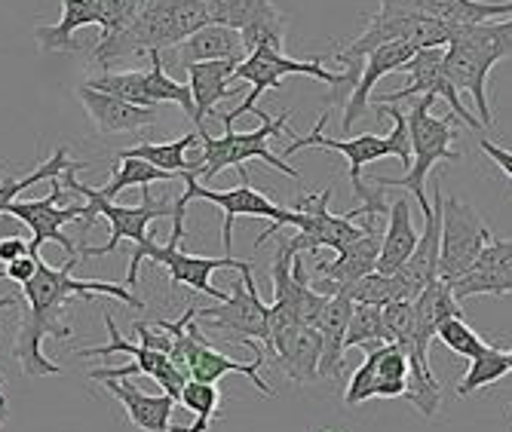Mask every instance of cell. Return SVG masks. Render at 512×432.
I'll return each mask as SVG.
<instances>
[{
  "mask_svg": "<svg viewBox=\"0 0 512 432\" xmlns=\"http://www.w3.org/2000/svg\"><path fill=\"white\" fill-rule=\"evenodd\" d=\"M255 114L261 117V126L252 129V132H234V126H224L221 138L209 135V132L200 135L203 154L197 160H191L194 169H197V178L209 181V178L221 175L224 169H240L243 184H249V169H246L249 160H261L264 166H273L276 172H283V175H289L295 181L301 178V172L295 166L283 163V157H276L270 151V138H279L286 132V123H289L292 111H283L276 120H270L267 111H258V108H255Z\"/></svg>",
  "mask_w": 512,
  "mask_h": 432,
  "instance_id": "8",
  "label": "cell"
},
{
  "mask_svg": "<svg viewBox=\"0 0 512 432\" xmlns=\"http://www.w3.org/2000/svg\"><path fill=\"white\" fill-rule=\"evenodd\" d=\"M240 62L224 59V62H200L184 68L191 80V92H194V129L203 135L206 132V117L215 111V105L227 95H237V83H234V71Z\"/></svg>",
  "mask_w": 512,
  "mask_h": 432,
  "instance_id": "24",
  "label": "cell"
},
{
  "mask_svg": "<svg viewBox=\"0 0 512 432\" xmlns=\"http://www.w3.org/2000/svg\"><path fill=\"white\" fill-rule=\"evenodd\" d=\"M381 7L430 16L445 25H482L512 19V0H503V4H497V0H381Z\"/></svg>",
  "mask_w": 512,
  "mask_h": 432,
  "instance_id": "21",
  "label": "cell"
},
{
  "mask_svg": "<svg viewBox=\"0 0 512 432\" xmlns=\"http://www.w3.org/2000/svg\"><path fill=\"white\" fill-rule=\"evenodd\" d=\"M102 387L126 408V417L142 432H191V426L172 423V411L178 405L172 396H151L129 380H102Z\"/></svg>",
  "mask_w": 512,
  "mask_h": 432,
  "instance_id": "22",
  "label": "cell"
},
{
  "mask_svg": "<svg viewBox=\"0 0 512 432\" xmlns=\"http://www.w3.org/2000/svg\"><path fill=\"white\" fill-rule=\"evenodd\" d=\"M417 56V50L411 43H402V40H393V43H384L378 46L375 53H368L365 62H362V74H359V83L356 89L350 92V99L344 102V132H350L368 111V102H371V92L375 86L387 77V74H402V68Z\"/></svg>",
  "mask_w": 512,
  "mask_h": 432,
  "instance_id": "18",
  "label": "cell"
},
{
  "mask_svg": "<svg viewBox=\"0 0 512 432\" xmlns=\"http://www.w3.org/2000/svg\"><path fill=\"white\" fill-rule=\"evenodd\" d=\"M479 151L512 181V151H506V148H500V144H494V141H488V138H479Z\"/></svg>",
  "mask_w": 512,
  "mask_h": 432,
  "instance_id": "40",
  "label": "cell"
},
{
  "mask_svg": "<svg viewBox=\"0 0 512 432\" xmlns=\"http://www.w3.org/2000/svg\"><path fill=\"white\" fill-rule=\"evenodd\" d=\"M184 206H191L194 200H206V203H215L221 212H224V227H221V236H224V249L230 252L234 246V221L237 218H270L273 224L267 227L264 236H258V249L267 243V239L279 236V230L289 227V209L276 206L273 200H267L264 194L252 184H240V187H230V190H212V187H203L200 178L194 172L184 175V194L178 197Z\"/></svg>",
  "mask_w": 512,
  "mask_h": 432,
  "instance_id": "13",
  "label": "cell"
},
{
  "mask_svg": "<svg viewBox=\"0 0 512 432\" xmlns=\"http://www.w3.org/2000/svg\"><path fill=\"white\" fill-rule=\"evenodd\" d=\"M402 74H408V83L396 92H387L375 105H402L411 99H421V95H433V99H442L451 108V117L470 129H482L479 117L463 105L460 92L454 89V83L445 74V46L439 50H421L405 68Z\"/></svg>",
  "mask_w": 512,
  "mask_h": 432,
  "instance_id": "15",
  "label": "cell"
},
{
  "mask_svg": "<svg viewBox=\"0 0 512 432\" xmlns=\"http://www.w3.org/2000/svg\"><path fill=\"white\" fill-rule=\"evenodd\" d=\"M184 215H188V206L181 200H175V215H172V233L169 243H157L154 236H148L145 243H138L129 261V273H126V288H132L138 282V270H142V261L160 264L169 270V282L172 285H188L194 292H203L209 298H215L218 304H224L230 295H224L221 288H215L209 282V276L215 270H243L249 261H237V258H200V255H188L184 252Z\"/></svg>",
  "mask_w": 512,
  "mask_h": 432,
  "instance_id": "5",
  "label": "cell"
},
{
  "mask_svg": "<svg viewBox=\"0 0 512 432\" xmlns=\"http://www.w3.org/2000/svg\"><path fill=\"white\" fill-rule=\"evenodd\" d=\"M181 405L197 414V423L191 426V432H209L218 408H221V390L215 383H200V380H188V387L181 393Z\"/></svg>",
  "mask_w": 512,
  "mask_h": 432,
  "instance_id": "36",
  "label": "cell"
},
{
  "mask_svg": "<svg viewBox=\"0 0 512 432\" xmlns=\"http://www.w3.org/2000/svg\"><path fill=\"white\" fill-rule=\"evenodd\" d=\"M417 239H421V233H417V227H414V221H411V203H408L405 197L393 200L390 215H387V230H384V236H381L378 273L396 276V273L408 264V258L414 255Z\"/></svg>",
  "mask_w": 512,
  "mask_h": 432,
  "instance_id": "27",
  "label": "cell"
},
{
  "mask_svg": "<svg viewBox=\"0 0 512 432\" xmlns=\"http://www.w3.org/2000/svg\"><path fill=\"white\" fill-rule=\"evenodd\" d=\"M80 261H65L59 270L43 264L37 267L34 279L28 285H22L25 295V310L19 316V334L13 344V356L22 365V371L28 377H56L62 374V365L50 362L43 356V338H59L68 341L74 338V328L65 322V307L74 298H96V295H108L117 298L126 307L145 310V301L135 298L126 285L120 282H99V279H74L71 270Z\"/></svg>",
  "mask_w": 512,
  "mask_h": 432,
  "instance_id": "1",
  "label": "cell"
},
{
  "mask_svg": "<svg viewBox=\"0 0 512 432\" xmlns=\"http://www.w3.org/2000/svg\"><path fill=\"white\" fill-rule=\"evenodd\" d=\"M325 59L316 56V59H307V62H298V59H289L283 50H273V46H258L255 53H249L237 71H234V83H249V95L246 102L234 111L221 114V123L224 126H234L243 114H255V105L264 92H273L283 83V77L289 74H304V77H316L319 83H329V86H344V74L341 71H329L322 65Z\"/></svg>",
  "mask_w": 512,
  "mask_h": 432,
  "instance_id": "11",
  "label": "cell"
},
{
  "mask_svg": "<svg viewBox=\"0 0 512 432\" xmlns=\"http://www.w3.org/2000/svg\"><path fill=\"white\" fill-rule=\"evenodd\" d=\"M329 203H332V187H325L319 194H304L289 209V227L298 230L292 239H286L292 255H316L322 249L341 252L359 243L365 233L375 230V218L356 224L350 215H335Z\"/></svg>",
  "mask_w": 512,
  "mask_h": 432,
  "instance_id": "10",
  "label": "cell"
},
{
  "mask_svg": "<svg viewBox=\"0 0 512 432\" xmlns=\"http://www.w3.org/2000/svg\"><path fill=\"white\" fill-rule=\"evenodd\" d=\"M512 56V19L463 25L460 34L445 46V74L454 89L467 92L476 102V117L482 126H494L488 102V74L497 62Z\"/></svg>",
  "mask_w": 512,
  "mask_h": 432,
  "instance_id": "4",
  "label": "cell"
},
{
  "mask_svg": "<svg viewBox=\"0 0 512 432\" xmlns=\"http://www.w3.org/2000/svg\"><path fill=\"white\" fill-rule=\"evenodd\" d=\"M234 292L230 298L218 307H197V322L212 325L224 341L249 347L255 353V359H267L261 347H267V353L273 350L270 341V322H267V304L258 295V285L252 276V264H246L240 270V279L230 282ZM270 362V359H267Z\"/></svg>",
  "mask_w": 512,
  "mask_h": 432,
  "instance_id": "9",
  "label": "cell"
},
{
  "mask_svg": "<svg viewBox=\"0 0 512 432\" xmlns=\"http://www.w3.org/2000/svg\"><path fill=\"white\" fill-rule=\"evenodd\" d=\"M16 304H19V298H16V295H4V298H0V310L16 307Z\"/></svg>",
  "mask_w": 512,
  "mask_h": 432,
  "instance_id": "43",
  "label": "cell"
},
{
  "mask_svg": "<svg viewBox=\"0 0 512 432\" xmlns=\"http://www.w3.org/2000/svg\"><path fill=\"white\" fill-rule=\"evenodd\" d=\"M375 111L381 117H390L393 120V132L390 135H356V138H329L322 135L325 123H329V114H322L313 126L310 135H298L292 132V141L286 144V157L304 151V148H329V151H338L344 160H347V169H350V184H353V194L359 200L356 209H350L347 215L356 221L362 215L368 218H378V215H390V206L384 203V187H365L362 181V169L368 163H375L381 157H396L402 160L405 172L411 169V135H408V117L399 105H375Z\"/></svg>",
  "mask_w": 512,
  "mask_h": 432,
  "instance_id": "2",
  "label": "cell"
},
{
  "mask_svg": "<svg viewBox=\"0 0 512 432\" xmlns=\"http://www.w3.org/2000/svg\"><path fill=\"white\" fill-rule=\"evenodd\" d=\"M436 341L445 344L451 353L463 356V359H476L488 344L479 338V334L467 325V319L457 316V319H445L436 331Z\"/></svg>",
  "mask_w": 512,
  "mask_h": 432,
  "instance_id": "37",
  "label": "cell"
},
{
  "mask_svg": "<svg viewBox=\"0 0 512 432\" xmlns=\"http://www.w3.org/2000/svg\"><path fill=\"white\" fill-rule=\"evenodd\" d=\"M117 163H120V169L111 175V181L105 187H99V194L105 200L120 197L123 190H129V187H151V184H160V181H166V184L175 181V175H169V172H163V169H157V166H151L145 160H117Z\"/></svg>",
  "mask_w": 512,
  "mask_h": 432,
  "instance_id": "34",
  "label": "cell"
},
{
  "mask_svg": "<svg viewBox=\"0 0 512 432\" xmlns=\"http://www.w3.org/2000/svg\"><path fill=\"white\" fill-rule=\"evenodd\" d=\"M7 420H10V402H7V396L0 399V429L7 426Z\"/></svg>",
  "mask_w": 512,
  "mask_h": 432,
  "instance_id": "42",
  "label": "cell"
},
{
  "mask_svg": "<svg viewBox=\"0 0 512 432\" xmlns=\"http://www.w3.org/2000/svg\"><path fill=\"white\" fill-rule=\"evenodd\" d=\"M209 22L206 0H145L142 13L129 28L114 37H99L92 46V62L102 71H114L126 59L175 50Z\"/></svg>",
  "mask_w": 512,
  "mask_h": 432,
  "instance_id": "3",
  "label": "cell"
},
{
  "mask_svg": "<svg viewBox=\"0 0 512 432\" xmlns=\"http://www.w3.org/2000/svg\"><path fill=\"white\" fill-rule=\"evenodd\" d=\"M503 374H509V359H506V353L500 347H491L488 344L476 359H470L467 374H463L460 383H457V396L460 399H470L473 393H479L485 387H494V383Z\"/></svg>",
  "mask_w": 512,
  "mask_h": 432,
  "instance_id": "32",
  "label": "cell"
},
{
  "mask_svg": "<svg viewBox=\"0 0 512 432\" xmlns=\"http://www.w3.org/2000/svg\"><path fill=\"white\" fill-rule=\"evenodd\" d=\"M270 362L283 368L286 377H292L301 387L319 380V362H322V334L313 325H292L279 331L273 338Z\"/></svg>",
  "mask_w": 512,
  "mask_h": 432,
  "instance_id": "20",
  "label": "cell"
},
{
  "mask_svg": "<svg viewBox=\"0 0 512 432\" xmlns=\"http://www.w3.org/2000/svg\"><path fill=\"white\" fill-rule=\"evenodd\" d=\"M506 359H509V371H512V350H506Z\"/></svg>",
  "mask_w": 512,
  "mask_h": 432,
  "instance_id": "44",
  "label": "cell"
},
{
  "mask_svg": "<svg viewBox=\"0 0 512 432\" xmlns=\"http://www.w3.org/2000/svg\"><path fill=\"white\" fill-rule=\"evenodd\" d=\"M439 99L433 95H421V99H411V108L405 111L408 117V135H411V169L402 178H387V175H375L371 184L378 187H396V190H411L421 212L430 209V200L424 194L427 175L433 172L436 163L442 160H460V154L454 151V117H436L433 105Z\"/></svg>",
  "mask_w": 512,
  "mask_h": 432,
  "instance_id": "7",
  "label": "cell"
},
{
  "mask_svg": "<svg viewBox=\"0 0 512 432\" xmlns=\"http://www.w3.org/2000/svg\"><path fill=\"white\" fill-rule=\"evenodd\" d=\"M77 99H80V105L86 108L89 120L96 123V129L102 135L138 132V129L157 123V108H142V105L123 102V99H117V95L99 92V89H92L86 83L77 89Z\"/></svg>",
  "mask_w": 512,
  "mask_h": 432,
  "instance_id": "23",
  "label": "cell"
},
{
  "mask_svg": "<svg viewBox=\"0 0 512 432\" xmlns=\"http://www.w3.org/2000/svg\"><path fill=\"white\" fill-rule=\"evenodd\" d=\"M457 301L476 295H512V239H491L470 273L448 282Z\"/></svg>",
  "mask_w": 512,
  "mask_h": 432,
  "instance_id": "19",
  "label": "cell"
},
{
  "mask_svg": "<svg viewBox=\"0 0 512 432\" xmlns=\"http://www.w3.org/2000/svg\"><path fill=\"white\" fill-rule=\"evenodd\" d=\"M197 141H200V132L194 129V132L181 135L175 141H163V144H148L145 141V144H135V148L120 151L114 160H145V163H151V166H157V169H163V172H169L175 178H184L188 172L197 175L194 163L188 160V148H191V144H197Z\"/></svg>",
  "mask_w": 512,
  "mask_h": 432,
  "instance_id": "29",
  "label": "cell"
},
{
  "mask_svg": "<svg viewBox=\"0 0 512 432\" xmlns=\"http://www.w3.org/2000/svg\"><path fill=\"white\" fill-rule=\"evenodd\" d=\"M494 239L482 215L457 197H445L442 206V246H439V279L454 282L470 273L485 246Z\"/></svg>",
  "mask_w": 512,
  "mask_h": 432,
  "instance_id": "14",
  "label": "cell"
},
{
  "mask_svg": "<svg viewBox=\"0 0 512 432\" xmlns=\"http://www.w3.org/2000/svg\"><path fill=\"white\" fill-rule=\"evenodd\" d=\"M92 4H96L102 16V37H114L135 22V16L145 7V0H92Z\"/></svg>",
  "mask_w": 512,
  "mask_h": 432,
  "instance_id": "38",
  "label": "cell"
},
{
  "mask_svg": "<svg viewBox=\"0 0 512 432\" xmlns=\"http://www.w3.org/2000/svg\"><path fill=\"white\" fill-rule=\"evenodd\" d=\"M387 344H390V331H387V322H384V307L356 304L353 316H350L344 350H353V347L378 350V347H387Z\"/></svg>",
  "mask_w": 512,
  "mask_h": 432,
  "instance_id": "31",
  "label": "cell"
},
{
  "mask_svg": "<svg viewBox=\"0 0 512 432\" xmlns=\"http://www.w3.org/2000/svg\"><path fill=\"white\" fill-rule=\"evenodd\" d=\"M40 255H25V258H19V261H13V264H4L0 267V279H10L13 285H28L31 279H34V273H37V267H40Z\"/></svg>",
  "mask_w": 512,
  "mask_h": 432,
  "instance_id": "39",
  "label": "cell"
},
{
  "mask_svg": "<svg viewBox=\"0 0 512 432\" xmlns=\"http://www.w3.org/2000/svg\"><path fill=\"white\" fill-rule=\"evenodd\" d=\"M408 356L396 347H378V350H368L365 362L353 371L347 390H344V405L356 408L365 405L371 399H405L408 393Z\"/></svg>",
  "mask_w": 512,
  "mask_h": 432,
  "instance_id": "16",
  "label": "cell"
},
{
  "mask_svg": "<svg viewBox=\"0 0 512 432\" xmlns=\"http://www.w3.org/2000/svg\"><path fill=\"white\" fill-rule=\"evenodd\" d=\"M31 255V243L22 236H4L0 239V264H13L19 258Z\"/></svg>",
  "mask_w": 512,
  "mask_h": 432,
  "instance_id": "41",
  "label": "cell"
},
{
  "mask_svg": "<svg viewBox=\"0 0 512 432\" xmlns=\"http://www.w3.org/2000/svg\"><path fill=\"white\" fill-rule=\"evenodd\" d=\"M353 304H368V307H387L393 301H402V288L396 282V276H384V273H368L359 282H353L344 292Z\"/></svg>",
  "mask_w": 512,
  "mask_h": 432,
  "instance_id": "35",
  "label": "cell"
},
{
  "mask_svg": "<svg viewBox=\"0 0 512 432\" xmlns=\"http://www.w3.org/2000/svg\"><path fill=\"white\" fill-rule=\"evenodd\" d=\"M509 408H512V405H509Z\"/></svg>",
  "mask_w": 512,
  "mask_h": 432,
  "instance_id": "45",
  "label": "cell"
},
{
  "mask_svg": "<svg viewBox=\"0 0 512 432\" xmlns=\"http://www.w3.org/2000/svg\"><path fill=\"white\" fill-rule=\"evenodd\" d=\"M206 7L215 25L234 28V31H246L279 10L273 0H206Z\"/></svg>",
  "mask_w": 512,
  "mask_h": 432,
  "instance_id": "30",
  "label": "cell"
},
{
  "mask_svg": "<svg viewBox=\"0 0 512 432\" xmlns=\"http://www.w3.org/2000/svg\"><path fill=\"white\" fill-rule=\"evenodd\" d=\"M224 59H234V62L246 59L243 37L240 31L215 25V22H209L206 28H200L197 34H191L188 40L175 46V65L181 71L200 62H224Z\"/></svg>",
  "mask_w": 512,
  "mask_h": 432,
  "instance_id": "25",
  "label": "cell"
},
{
  "mask_svg": "<svg viewBox=\"0 0 512 432\" xmlns=\"http://www.w3.org/2000/svg\"><path fill=\"white\" fill-rule=\"evenodd\" d=\"M50 194L40 197V200H16L7 215L25 221L34 233L31 239V255H40V246L43 243H59L65 249V261H80V249L71 243V236H65V224H74V221H83V212H86V203L83 206H68V209H59V197L65 194V184L59 178L50 181ZM83 264V261H80Z\"/></svg>",
  "mask_w": 512,
  "mask_h": 432,
  "instance_id": "17",
  "label": "cell"
},
{
  "mask_svg": "<svg viewBox=\"0 0 512 432\" xmlns=\"http://www.w3.org/2000/svg\"><path fill=\"white\" fill-rule=\"evenodd\" d=\"M65 169H71V160H68V151L65 148H56V154L40 163L34 172H28L25 178H4L0 181V215H7V209L16 203V197L22 194V190L34 187V184H46V181H53L59 178Z\"/></svg>",
  "mask_w": 512,
  "mask_h": 432,
  "instance_id": "33",
  "label": "cell"
},
{
  "mask_svg": "<svg viewBox=\"0 0 512 432\" xmlns=\"http://www.w3.org/2000/svg\"><path fill=\"white\" fill-rule=\"evenodd\" d=\"M86 25L102 28V16H99L96 4H92V0H62V19L46 28L40 25L34 31V37L43 53H77L80 46H77L74 34Z\"/></svg>",
  "mask_w": 512,
  "mask_h": 432,
  "instance_id": "28",
  "label": "cell"
},
{
  "mask_svg": "<svg viewBox=\"0 0 512 432\" xmlns=\"http://www.w3.org/2000/svg\"><path fill=\"white\" fill-rule=\"evenodd\" d=\"M353 301L347 295H335L325 304V310L316 319V331L322 334V362H319V377H338L344 368V341H347V328L353 316Z\"/></svg>",
  "mask_w": 512,
  "mask_h": 432,
  "instance_id": "26",
  "label": "cell"
},
{
  "mask_svg": "<svg viewBox=\"0 0 512 432\" xmlns=\"http://www.w3.org/2000/svg\"><path fill=\"white\" fill-rule=\"evenodd\" d=\"M86 163H71V169L62 172V181L65 187H71L74 194H80L86 200V212H83V221H80V230L86 233L92 224H96L99 218H105L111 224V239L105 246H96V249H80V258H102V255H111L120 239H132V243H145V239L151 236L148 227L160 218H172L175 215V200L169 197H154L151 187H145V197L138 206H117L114 200H105L99 190H92L89 184H80L77 181V172L83 169Z\"/></svg>",
  "mask_w": 512,
  "mask_h": 432,
  "instance_id": "6",
  "label": "cell"
},
{
  "mask_svg": "<svg viewBox=\"0 0 512 432\" xmlns=\"http://www.w3.org/2000/svg\"><path fill=\"white\" fill-rule=\"evenodd\" d=\"M151 68L148 71H105L99 77L86 80V86L117 95L123 102L142 105V108H157V105H178L184 114L194 120V92L191 83H178L166 74V59L163 53H148Z\"/></svg>",
  "mask_w": 512,
  "mask_h": 432,
  "instance_id": "12",
  "label": "cell"
}]
</instances>
